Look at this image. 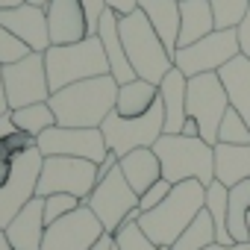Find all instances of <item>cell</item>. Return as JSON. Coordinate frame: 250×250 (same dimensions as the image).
Returning <instances> with one entry per match:
<instances>
[{"label":"cell","mask_w":250,"mask_h":250,"mask_svg":"<svg viewBox=\"0 0 250 250\" xmlns=\"http://www.w3.org/2000/svg\"><path fill=\"white\" fill-rule=\"evenodd\" d=\"M9 121H12V127L39 139L44 130L56 127V115L50 109V103H33V106H21V109H12L9 112Z\"/></svg>","instance_id":"27"},{"label":"cell","mask_w":250,"mask_h":250,"mask_svg":"<svg viewBox=\"0 0 250 250\" xmlns=\"http://www.w3.org/2000/svg\"><path fill=\"white\" fill-rule=\"evenodd\" d=\"M42 156H74V159H88V162H103L109 156L106 139L100 130H85V127H50L36 139Z\"/></svg>","instance_id":"13"},{"label":"cell","mask_w":250,"mask_h":250,"mask_svg":"<svg viewBox=\"0 0 250 250\" xmlns=\"http://www.w3.org/2000/svg\"><path fill=\"white\" fill-rule=\"evenodd\" d=\"M103 224L94 218V212L83 203L80 209H74L71 215L59 218L56 224H50L44 229V241L42 250H88L100 235H103Z\"/></svg>","instance_id":"14"},{"label":"cell","mask_w":250,"mask_h":250,"mask_svg":"<svg viewBox=\"0 0 250 250\" xmlns=\"http://www.w3.org/2000/svg\"><path fill=\"white\" fill-rule=\"evenodd\" d=\"M186 91H188V77L177 68L159 83V100H162V109H165V136H180L183 133V124L188 118Z\"/></svg>","instance_id":"20"},{"label":"cell","mask_w":250,"mask_h":250,"mask_svg":"<svg viewBox=\"0 0 250 250\" xmlns=\"http://www.w3.org/2000/svg\"><path fill=\"white\" fill-rule=\"evenodd\" d=\"M235 33H238V47H241V56H247V59H250V9H247L244 21L235 27Z\"/></svg>","instance_id":"38"},{"label":"cell","mask_w":250,"mask_h":250,"mask_svg":"<svg viewBox=\"0 0 250 250\" xmlns=\"http://www.w3.org/2000/svg\"><path fill=\"white\" fill-rule=\"evenodd\" d=\"M15 6H24V0H0V9H15Z\"/></svg>","instance_id":"47"},{"label":"cell","mask_w":250,"mask_h":250,"mask_svg":"<svg viewBox=\"0 0 250 250\" xmlns=\"http://www.w3.org/2000/svg\"><path fill=\"white\" fill-rule=\"evenodd\" d=\"M218 145H250V127L232 106L227 109L221 127H218Z\"/></svg>","instance_id":"31"},{"label":"cell","mask_w":250,"mask_h":250,"mask_svg":"<svg viewBox=\"0 0 250 250\" xmlns=\"http://www.w3.org/2000/svg\"><path fill=\"white\" fill-rule=\"evenodd\" d=\"M203 206H206V186L197 180H186V183H177L156 209L142 212L139 227L153 244L171 247L186 232V227L197 218Z\"/></svg>","instance_id":"2"},{"label":"cell","mask_w":250,"mask_h":250,"mask_svg":"<svg viewBox=\"0 0 250 250\" xmlns=\"http://www.w3.org/2000/svg\"><path fill=\"white\" fill-rule=\"evenodd\" d=\"M100 133L106 139V150L115 153L118 159L127 156L130 150H139V147H153L165 136L162 100H156L153 109L147 115H142V118H124L118 112L106 115V121L100 124Z\"/></svg>","instance_id":"6"},{"label":"cell","mask_w":250,"mask_h":250,"mask_svg":"<svg viewBox=\"0 0 250 250\" xmlns=\"http://www.w3.org/2000/svg\"><path fill=\"white\" fill-rule=\"evenodd\" d=\"M24 3L36 6V9H47V6H50V0H24Z\"/></svg>","instance_id":"48"},{"label":"cell","mask_w":250,"mask_h":250,"mask_svg":"<svg viewBox=\"0 0 250 250\" xmlns=\"http://www.w3.org/2000/svg\"><path fill=\"white\" fill-rule=\"evenodd\" d=\"M115 247H118V250H162L159 244H153V241L142 232L139 221H124V227L115 232Z\"/></svg>","instance_id":"32"},{"label":"cell","mask_w":250,"mask_h":250,"mask_svg":"<svg viewBox=\"0 0 250 250\" xmlns=\"http://www.w3.org/2000/svg\"><path fill=\"white\" fill-rule=\"evenodd\" d=\"M97 162L88 159H74V156H44L42 177L36 186V197H50V194H74L83 203L97 186Z\"/></svg>","instance_id":"7"},{"label":"cell","mask_w":250,"mask_h":250,"mask_svg":"<svg viewBox=\"0 0 250 250\" xmlns=\"http://www.w3.org/2000/svg\"><path fill=\"white\" fill-rule=\"evenodd\" d=\"M112 168H118V156H115V153H109V156H106V159H103V162L97 165V177L103 180V177H106V174H109Z\"/></svg>","instance_id":"42"},{"label":"cell","mask_w":250,"mask_h":250,"mask_svg":"<svg viewBox=\"0 0 250 250\" xmlns=\"http://www.w3.org/2000/svg\"><path fill=\"white\" fill-rule=\"evenodd\" d=\"M88 250H115V235H112V232H103Z\"/></svg>","instance_id":"40"},{"label":"cell","mask_w":250,"mask_h":250,"mask_svg":"<svg viewBox=\"0 0 250 250\" xmlns=\"http://www.w3.org/2000/svg\"><path fill=\"white\" fill-rule=\"evenodd\" d=\"M44 229V197H33L6 227V238L15 250H42Z\"/></svg>","instance_id":"17"},{"label":"cell","mask_w":250,"mask_h":250,"mask_svg":"<svg viewBox=\"0 0 250 250\" xmlns=\"http://www.w3.org/2000/svg\"><path fill=\"white\" fill-rule=\"evenodd\" d=\"M180 136L200 139V127H197V121H194V118H186V124H183V133H180Z\"/></svg>","instance_id":"43"},{"label":"cell","mask_w":250,"mask_h":250,"mask_svg":"<svg viewBox=\"0 0 250 250\" xmlns=\"http://www.w3.org/2000/svg\"><path fill=\"white\" fill-rule=\"evenodd\" d=\"M27 53H33L18 36H12L3 24H0V65H12L18 59H24Z\"/></svg>","instance_id":"34"},{"label":"cell","mask_w":250,"mask_h":250,"mask_svg":"<svg viewBox=\"0 0 250 250\" xmlns=\"http://www.w3.org/2000/svg\"><path fill=\"white\" fill-rule=\"evenodd\" d=\"M3 83H6L9 112L21 106H33V103H47L53 94L47 83L44 53H27L24 59L3 65Z\"/></svg>","instance_id":"11"},{"label":"cell","mask_w":250,"mask_h":250,"mask_svg":"<svg viewBox=\"0 0 250 250\" xmlns=\"http://www.w3.org/2000/svg\"><path fill=\"white\" fill-rule=\"evenodd\" d=\"M80 6L85 12V24H88V36H97V24L106 12V0H80Z\"/></svg>","instance_id":"36"},{"label":"cell","mask_w":250,"mask_h":250,"mask_svg":"<svg viewBox=\"0 0 250 250\" xmlns=\"http://www.w3.org/2000/svg\"><path fill=\"white\" fill-rule=\"evenodd\" d=\"M0 24H3L12 36H18L33 53H47L50 33H47V15H44V9H36L30 3L15 6V9H0Z\"/></svg>","instance_id":"15"},{"label":"cell","mask_w":250,"mask_h":250,"mask_svg":"<svg viewBox=\"0 0 250 250\" xmlns=\"http://www.w3.org/2000/svg\"><path fill=\"white\" fill-rule=\"evenodd\" d=\"M241 53L238 47V33L235 30H215L206 39L180 47L174 53V68L183 71L188 80L200 77V74H218L227 62H232Z\"/></svg>","instance_id":"9"},{"label":"cell","mask_w":250,"mask_h":250,"mask_svg":"<svg viewBox=\"0 0 250 250\" xmlns=\"http://www.w3.org/2000/svg\"><path fill=\"white\" fill-rule=\"evenodd\" d=\"M209 6L215 12L218 30H235L250 9V0H209Z\"/></svg>","instance_id":"30"},{"label":"cell","mask_w":250,"mask_h":250,"mask_svg":"<svg viewBox=\"0 0 250 250\" xmlns=\"http://www.w3.org/2000/svg\"><path fill=\"white\" fill-rule=\"evenodd\" d=\"M247 232H250V215H247Z\"/></svg>","instance_id":"49"},{"label":"cell","mask_w":250,"mask_h":250,"mask_svg":"<svg viewBox=\"0 0 250 250\" xmlns=\"http://www.w3.org/2000/svg\"><path fill=\"white\" fill-rule=\"evenodd\" d=\"M118 33H121L124 50H127V59L139 80L159 85L174 71V56L165 50L162 39L156 36V30L150 27L147 15L142 9L127 18H118Z\"/></svg>","instance_id":"3"},{"label":"cell","mask_w":250,"mask_h":250,"mask_svg":"<svg viewBox=\"0 0 250 250\" xmlns=\"http://www.w3.org/2000/svg\"><path fill=\"white\" fill-rule=\"evenodd\" d=\"M156 100H159V85H153L147 80H133V83L118 85L115 112L124 118H142L153 109Z\"/></svg>","instance_id":"25"},{"label":"cell","mask_w":250,"mask_h":250,"mask_svg":"<svg viewBox=\"0 0 250 250\" xmlns=\"http://www.w3.org/2000/svg\"><path fill=\"white\" fill-rule=\"evenodd\" d=\"M227 209H229V188L224 183H209L206 186V212L212 215L215 221V235H218V244H235L229 229H227Z\"/></svg>","instance_id":"29"},{"label":"cell","mask_w":250,"mask_h":250,"mask_svg":"<svg viewBox=\"0 0 250 250\" xmlns=\"http://www.w3.org/2000/svg\"><path fill=\"white\" fill-rule=\"evenodd\" d=\"M44 68H47L50 91L109 74V62L97 36H88L77 44H50L44 53Z\"/></svg>","instance_id":"4"},{"label":"cell","mask_w":250,"mask_h":250,"mask_svg":"<svg viewBox=\"0 0 250 250\" xmlns=\"http://www.w3.org/2000/svg\"><path fill=\"white\" fill-rule=\"evenodd\" d=\"M139 9L147 15L150 27L162 39L165 50L174 56L177 53V39H180V0H142Z\"/></svg>","instance_id":"23"},{"label":"cell","mask_w":250,"mask_h":250,"mask_svg":"<svg viewBox=\"0 0 250 250\" xmlns=\"http://www.w3.org/2000/svg\"><path fill=\"white\" fill-rule=\"evenodd\" d=\"M115 100H118V83L112 74H103V77H91V80L53 91L47 103L56 115L59 127L100 130L106 115L115 112Z\"/></svg>","instance_id":"1"},{"label":"cell","mask_w":250,"mask_h":250,"mask_svg":"<svg viewBox=\"0 0 250 250\" xmlns=\"http://www.w3.org/2000/svg\"><path fill=\"white\" fill-rule=\"evenodd\" d=\"M44 15H47L50 44H77L88 39V24L80 0H50Z\"/></svg>","instance_id":"16"},{"label":"cell","mask_w":250,"mask_h":250,"mask_svg":"<svg viewBox=\"0 0 250 250\" xmlns=\"http://www.w3.org/2000/svg\"><path fill=\"white\" fill-rule=\"evenodd\" d=\"M97 39L103 44V53H106V62H109V74L115 77L118 85L124 83H133L139 80L130 59H127V50H124V42H121V33H118V15L115 12H103L100 24H97Z\"/></svg>","instance_id":"18"},{"label":"cell","mask_w":250,"mask_h":250,"mask_svg":"<svg viewBox=\"0 0 250 250\" xmlns=\"http://www.w3.org/2000/svg\"><path fill=\"white\" fill-rule=\"evenodd\" d=\"M215 180L227 188L250 180V145H215Z\"/></svg>","instance_id":"24"},{"label":"cell","mask_w":250,"mask_h":250,"mask_svg":"<svg viewBox=\"0 0 250 250\" xmlns=\"http://www.w3.org/2000/svg\"><path fill=\"white\" fill-rule=\"evenodd\" d=\"M85 206L94 212V218L103 224V229L115 235L124 227V221L139 209V194L130 188L127 180H124L121 168H112L103 180H97V186L88 194Z\"/></svg>","instance_id":"10"},{"label":"cell","mask_w":250,"mask_h":250,"mask_svg":"<svg viewBox=\"0 0 250 250\" xmlns=\"http://www.w3.org/2000/svg\"><path fill=\"white\" fill-rule=\"evenodd\" d=\"M18 156H12L9 150H6V145H0V188L6 186V180H9V174H12V162H15Z\"/></svg>","instance_id":"39"},{"label":"cell","mask_w":250,"mask_h":250,"mask_svg":"<svg viewBox=\"0 0 250 250\" xmlns=\"http://www.w3.org/2000/svg\"><path fill=\"white\" fill-rule=\"evenodd\" d=\"M115 250H118V247H115Z\"/></svg>","instance_id":"50"},{"label":"cell","mask_w":250,"mask_h":250,"mask_svg":"<svg viewBox=\"0 0 250 250\" xmlns=\"http://www.w3.org/2000/svg\"><path fill=\"white\" fill-rule=\"evenodd\" d=\"M218 241V235H215V221H212V215L206 212V206L197 212V218L186 227V232L171 244V250H203V247H209V244H215Z\"/></svg>","instance_id":"28"},{"label":"cell","mask_w":250,"mask_h":250,"mask_svg":"<svg viewBox=\"0 0 250 250\" xmlns=\"http://www.w3.org/2000/svg\"><path fill=\"white\" fill-rule=\"evenodd\" d=\"M247 215H250V180H241L229 188V209H227V229L238 244H250Z\"/></svg>","instance_id":"26"},{"label":"cell","mask_w":250,"mask_h":250,"mask_svg":"<svg viewBox=\"0 0 250 250\" xmlns=\"http://www.w3.org/2000/svg\"><path fill=\"white\" fill-rule=\"evenodd\" d=\"M203 250H250V244H238V241H235V244H218V241H215V244H209V247H203Z\"/></svg>","instance_id":"44"},{"label":"cell","mask_w":250,"mask_h":250,"mask_svg":"<svg viewBox=\"0 0 250 250\" xmlns=\"http://www.w3.org/2000/svg\"><path fill=\"white\" fill-rule=\"evenodd\" d=\"M139 3H142V0H106V9L115 12L118 18H127L133 12H139Z\"/></svg>","instance_id":"37"},{"label":"cell","mask_w":250,"mask_h":250,"mask_svg":"<svg viewBox=\"0 0 250 250\" xmlns=\"http://www.w3.org/2000/svg\"><path fill=\"white\" fill-rule=\"evenodd\" d=\"M80 206H83V200L74 197V194H50V197H44V224L50 227V224H56L59 218L71 215Z\"/></svg>","instance_id":"33"},{"label":"cell","mask_w":250,"mask_h":250,"mask_svg":"<svg viewBox=\"0 0 250 250\" xmlns=\"http://www.w3.org/2000/svg\"><path fill=\"white\" fill-rule=\"evenodd\" d=\"M42 165H44V156L36 147L24 150L15 162H12V174L6 180V186L0 188V227H9L12 218L36 197V186H39V177H42Z\"/></svg>","instance_id":"12"},{"label":"cell","mask_w":250,"mask_h":250,"mask_svg":"<svg viewBox=\"0 0 250 250\" xmlns=\"http://www.w3.org/2000/svg\"><path fill=\"white\" fill-rule=\"evenodd\" d=\"M9 115V100H6V83H3V65H0V118Z\"/></svg>","instance_id":"41"},{"label":"cell","mask_w":250,"mask_h":250,"mask_svg":"<svg viewBox=\"0 0 250 250\" xmlns=\"http://www.w3.org/2000/svg\"><path fill=\"white\" fill-rule=\"evenodd\" d=\"M9 133H15V127H12L9 115H6V118H0V145H3V139H6Z\"/></svg>","instance_id":"45"},{"label":"cell","mask_w":250,"mask_h":250,"mask_svg":"<svg viewBox=\"0 0 250 250\" xmlns=\"http://www.w3.org/2000/svg\"><path fill=\"white\" fill-rule=\"evenodd\" d=\"M218 77L224 83V91L229 97V106L247 121V127H250V59L238 53L232 62H227L218 71Z\"/></svg>","instance_id":"22"},{"label":"cell","mask_w":250,"mask_h":250,"mask_svg":"<svg viewBox=\"0 0 250 250\" xmlns=\"http://www.w3.org/2000/svg\"><path fill=\"white\" fill-rule=\"evenodd\" d=\"M218 27H215V12L209 6V0H180V39H177V50L206 39Z\"/></svg>","instance_id":"21"},{"label":"cell","mask_w":250,"mask_h":250,"mask_svg":"<svg viewBox=\"0 0 250 250\" xmlns=\"http://www.w3.org/2000/svg\"><path fill=\"white\" fill-rule=\"evenodd\" d=\"M0 250H15L12 244H9V238H6V229L0 227Z\"/></svg>","instance_id":"46"},{"label":"cell","mask_w":250,"mask_h":250,"mask_svg":"<svg viewBox=\"0 0 250 250\" xmlns=\"http://www.w3.org/2000/svg\"><path fill=\"white\" fill-rule=\"evenodd\" d=\"M171 188H174V183H168V180L162 177L159 183H153V186H150V188H147V191L139 197V209H142V212H150V209H156V206H159V203H162V200L171 194Z\"/></svg>","instance_id":"35"},{"label":"cell","mask_w":250,"mask_h":250,"mask_svg":"<svg viewBox=\"0 0 250 250\" xmlns=\"http://www.w3.org/2000/svg\"><path fill=\"white\" fill-rule=\"evenodd\" d=\"M153 153L162 162V177L174 186L186 180H197L203 186L215 183V147L203 139L162 136L153 145Z\"/></svg>","instance_id":"5"},{"label":"cell","mask_w":250,"mask_h":250,"mask_svg":"<svg viewBox=\"0 0 250 250\" xmlns=\"http://www.w3.org/2000/svg\"><path fill=\"white\" fill-rule=\"evenodd\" d=\"M229 109V97L224 91V83L218 74H200L188 80V91H186V112L188 118L197 121L200 127V139L206 145H218V127Z\"/></svg>","instance_id":"8"},{"label":"cell","mask_w":250,"mask_h":250,"mask_svg":"<svg viewBox=\"0 0 250 250\" xmlns=\"http://www.w3.org/2000/svg\"><path fill=\"white\" fill-rule=\"evenodd\" d=\"M118 168L124 174V180L130 183V188L142 197L153 183L162 180V162L159 156L153 153V147H139V150H130L127 156L118 159Z\"/></svg>","instance_id":"19"}]
</instances>
